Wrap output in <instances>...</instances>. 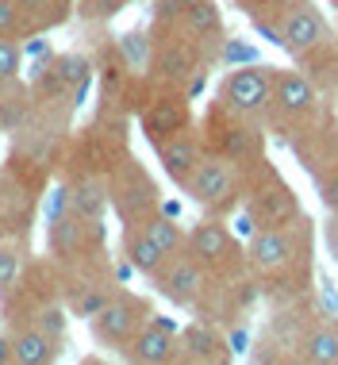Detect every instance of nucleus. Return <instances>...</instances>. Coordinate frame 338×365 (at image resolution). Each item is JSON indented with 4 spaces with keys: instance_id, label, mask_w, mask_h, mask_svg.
<instances>
[{
    "instance_id": "25",
    "label": "nucleus",
    "mask_w": 338,
    "mask_h": 365,
    "mask_svg": "<svg viewBox=\"0 0 338 365\" xmlns=\"http://www.w3.org/2000/svg\"><path fill=\"white\" fill-rule=\"evenodd\" d=\"M16 4H19V43L51 35L54 27L69 24V16L77 12V0H16Z\"/></svg>"
},
{
    "instance_id": "4",
    "label": "nucleus",
    "mask_w": 338,
    "mask_h": 365,
    "mask_svg": "<svg viewBox=\"0 0 338 365\" xmlns=\"http://www.w3.org/2000/svg\"><path fill=\"white\" fill-rule=\"evenodd\" d=\"M200 127V139L208 154L231 158L238 165H254L265 158V146H270V131L265 123L250 120V115H238L235 108H227L223 101H208L204 115L196 120Z\"/></svg>"
},
{
    "instance_id": "23",
    "label": "nucleus",
    "mask_w": 338,
    "mask_h": 365,
    "mask_svg": "<svg viewBox=\"0 0 338 365\" xmlns=\"http://www.w3.org/2000/svg\"><path fill=\"white\" fill-rule=\"evenodd\" d=\"M158 154V165H162V173L169 181L177 185V189H185V181L196 173V165L204 162V139H200V127H185L181 135H173V139H165L162 146H154Z\"/></svg>"
},
{
    "instance_id": "32",
    "label": "nucleus",
    "mask_w": 338,
    "mask_h": 365,
    "mask_svg": "<svg viewBox=\"0 0 338 365\" xmlns=\"http://www.w3.org/2000/svg\"><path fill=\"white\" fill-rule=\"evenodd\" d=\"M27 258H31V254H27V242L0 239V292L12 289V281L19 277V269H24Z\"/></svg>"
},
{
    "instance_id": "20",
    "label": "nucleus",
    "mask_w": 338,
    "mask_h": 365,
    "mask_svg": "<svg viewBox=\"0 0 338 365\" xmlns=\"http://www.w3.org/2000/svg\"><path fill=\"white\" fill-rule=\"evenodd\" d=\"M177 323L162 319V315H150L146 327L119 350V358L131 365H173L181 361V339H177Z\"/></svg>"
},
{
    "instance_id": "19",
    "label": "nucleus",
    "mask_w": 338,
    "mask_h": 365,
    "mask_svg": "<svg viewBox=\"0 0 338 365\" xmlns=\"http://www.w3.org/2000/svg\"><path fill=\"white\" fill-rule=\"evenodd\" d=\"M43 208V189L27 185L24 177L0 165V239H31V227Z\"/></svg>"
},
{
    "instance_id": "28",
    "label": "nucleus",
    "mask_w": 338,
    "mask_h": 365,
    "mask_svg": "<svg viewBox=\"0 0 338 365\" xmlns=\"http://www.w3.org/2000/svg\"><path fill=\"white\" fill-rule=\"evenodd\" d=\"M66 181V196H69V212L77 215H88V220H104L112 212L108 204V177H62Z\"/></svg>"
},
{
    "instance_id": "2",
    "label": "nucleus",
    "mask_w": 338,
    "mask_h": 365,
    "mask_svg": "<svg viewBox=\"0 0 338 365\" xmlns=\"http://www.w3.org/2000/svg\"><path fill=\"white\" fill-rule=\"evenodd\" d=\"M123 154H131V115L93 112L85 127L69 131L54 177H108Z\"/></svg>"
},
{
    "instance_id": "5",
    "label": "nucleus",
    "mask_w": 338,
    "mask_h": 365,
    "mask_svg": "<svg viewBox=\"0 0 338 365\" xmlns=\"http://www.w3.org/2000/svg\"><path fill=\"white\" fill-rule=\"evenodd\" d=\"M242 220L246 231H257V227H281L296 215H304V204L296 189L281 177V170L270 162V154L262 162L246 165V189H242Z\"/></svg>"
},
{
    "instance_id": "22",
    "label": "nucleus",
    "mask_w": 338,
    "mask_h": 365,
    "mask_svg": "<svg viewBox=\"0 0 338 365\" xmlns=\"http://www.w3.org/2000/svg\"><path fill=\"white\" fill-rule=\"evenodd\" d=\"M296 361L304 365H338V319L307 304L300 334H296Z\"/></svg>"
},
{
    "instance_id": "37",
    "label": "nucleus",
    "mask_w": 338,
    "mask_h": 365,
    "mask_svg": "<svg viewBox=\"0 0 338 365\" xmlns=\"http://www.w3.org/2000/svg\"><path fill=\"white\" fill-rule=\"evenodd\" d=\"M331 4H338V0H331Z\"/></svg>"
},
{
    "instance_id": "21",
    "label": "nucleus",
    "mask_w": 338,
    "mask_h": 365,
    "mask_svg": "<svg viewBox=\"0 0 338 365\" xmlns=\"http://www.w3.org/2000/svg\"><path fill=\"white\" fill-rule=\"evenodd\" d=\"M177 339H181V361L188 365H227L235 358L231 339H227V331L215 319H200L196 315L193 323H185L177 331Z\"/></svg>"
},
{
    "instance_id": "3",
    "label": "nucleus",
    "mask_w": 338,
    "mask_h": 365,
    "mask_svg": "<svg viewBox=\"0 0 338 365\" xmlns=\"http://www.w3.org/2000/svg\"><path fill=\"white\" fill-rule=\"evenodd\" d=\"M215 66V54L200 46L181 24H150V77L154 88H185L196 96L208 81V70Z\"/></svg>"
},
{
    "instance_id": "6",
    "label": "nucleus",
    "mask_w": 338,
    "mask_h": 365,
    "mask_svg": "<svg viewBox=\"0 0 338 365\" xmlns=\"http://www.w3.org/2000/svg\"><path fill=\"white\" fill-rule=\"evenodd\" d=\"M323 101H331V96H323L300 66H292V70H273V93H270V108H265V131H270L273 139L288 143V135L312 120Z\"/></svg>"
},
{
    "instance_id": "18",
    "label": "nucleus",
    "mask_w": 338,
    "mask_h": 365,
    "mask_svg": "<svg viewBox=\"0 0 338 365\" xmlns=\"http://www.w3.org/2000/svg\"><path fill=\"white\" fill-rule=\"evenodd\" d=\"M273 70L277 66L265 62H242L231 66V73H223L215 101H223L227 108H235L238 115L265 123V108H270V93H273Z\"/></svg>"
},
{
    "instance_id": "13",
    "label": "nucleus",
    "mask_w": 338,
    "mask_h": 365,
    "mask_svg": "<svg viewBox=\"0 0 338 365\" xmlns=\"http://www.w3.org/2000/svg\"><path fill=\"white\" fill-rule=\"evenodd\" d=\"M108 250V231H104V220H88V215H77V212H58L46 220V258L66 265L73 262H85L93 254H104Z\"/></svg>"
},
{
    "instance_id": "33",
    "label": "nucleus",
    "mask_w": 338,
    "mask_h": 365,
    "mask_svg": "<svg viewBox=\"0 0 338 365\" xmlns=\"http://www.w3.org/2000/svg\"><path fill=\"white\" fill-rule=\"evenodd\" d=\"M127 4H131V0H77L73 16L85 19V24H93V27H104V24H112Z\"/></svg>"
},
{
    "instance_id": "11",
    "label": "nucleus",
    "mask_w": 338,
    "mask_h": 365,
    "mask_svg": "<svg viewBox=\"0 0 338 365\" xmlns=\"http://www.w3.org/2000/svg\"><path fill=\"white\" fill-rule=\"evenodd\" d=\"M108 204L119 223H143L146 215L162 208V189H158L154 173L135 154H123L116 170L108 173Z\"/></svg>"
},
{
    "instance_id": "29",
    "label": "nucleus",
    "mask_w": 338,
    "mask_h": 365,
    "mask_svg": "<svg viewBox=\"0 0 338 365\" xmlns=\"http://www.w3.org/2000/svg\"><path fill=\"white\" fill-rule=\"evenodd\" d=\"M31 115H35V96H31V88H27L24 77L12 85H0V131L16 135Z\"/></svg>"
},
{
    "instance_id": "16",
    "label": "nucleus",
    "mask_w": 338,
    "mask_h": 365,
    "mask_svg": "<svg viewBox=\"0 0 338 365\" xmlns=\"http://www.w3.org/2000/svg\"><path fill=\"white\" fill-rule=\"evenodd\" d=\"M135 123H138V135L154 150V146H162L165 139H173V135H181L185 127L196 123L193 96L185 88H150L146 104L135 112Z\"/></svg>"
},
{
    "instance_id": "1",
    "label": "nucleus",
    "mask_w": 338,
    "mask_h": 365,
    "mask_svg": "<svg viewBox=\"0 0 338 365\" xmlns=\"http://www.w3.org/2000/svg\"><path fill=\"white\" fill-rule=\"evenodd\" d=\"M312 250L315 227L307 212L281 227H257L246 239V273L257 281V289L273 292L277 300H300L312 281Z\"/></svg>"
},
{
    "instance_id": "9",
    "label": "nucleus",
    "mask_w": 338,
    "mask_h": 365,
    "mask_svg": "<svg viewBox=\"0 0 338 365\" xmlns=\"http://www.w3.org/2000/svg\"><path fill=\"white\" fill-rule=\"evenodd\" d=\"M188 254L212 273V281H242L246 277V242H238L223 215H204L188 227Z\"/></svg>"
},
{
    "instance_id": "30",
    "label": "nucleus",
    "mask_w": 338,
    "mask_h": 365,
    "mask_svg": "<svg viewBox=\"0 0 338 365\" xmlns=\"http://www.w3.org/2000/svg\"><path fill=\"white\" fill-rule=\"evenodd\" d=\"M143 227H146V235H150V239L169 254V258L181 254V250H188V231L177 223V215H169V212L158 208L154 215H146V220H143Z\"/></svg>"
},
{
    "instance_id": "14",
    "label": "nucleus",
    "mask_w": 338,
    "mask_h": 365,
    "mask_svg": "<svg viewBox=\"0 0 338 365\" xmlns=\"http://www.w3.org/2000/svg\"><path fill=\"white\" fill-rule=\"evenodd\" d=\"M288 150L296 154V162L304 165V173L312 181H319L327 170H334L338 165V112L331 101H323L312 120L288 135Z\"/></svg>"
},
{
    "instance_id": "8",
    "label": "nucleus",
    "mask_w": 338,
    "mask_h": 365,
    "mask_svg": "<svg viewBox=\"0 0 338 365\" xmlns=\"http://www.w3.org/2000/svg\"><path fill=\"white\" fill-rule=\"evenodd\" d=\"M119 273H116V262L112 254H93L85 262H73L62 269V304L69 312V319H93L96 312L104 308L108 300L116 296L119 289Z\"/></svg>"
},
{
    "instance_id": "24",
    "label": "nucleus",
    "mask_w": 338,
    "mask_h": 365,
    "mask_svg": "<svg viewBox=\"0 0 338 365\" xmlns=\"http://www.w3.org/2000/svg\"><path fill=\"white\" fill-rule=\"evenodd\" d=\"M8 339H12V358L16 365H51L62 358L66 342L54 339V334L39 331L35 323H12V327H4Z\"/></svg>"
},
{
    "instance_id": "31",
    "label": "nucleus",
    "mask_w": 338,
    "mask_h": 365,
    "mask_svg": "<svg viewBox=\"0 0 338 365\" xmlns=\"http://www.w3.org/2000/svg\"><path fill=\"white\" fill-rule=\"evenodd\" d=\"M235 4L250 16V24L270 38V43H277V24H281L285 8L292 4V0H235Z\"/></svg>"
},
{
    "instance_id": "12",
    "label": "nucleus",
    "mask_w": 338,
    "mask_h": 365,
    "mask_svg": "<svg viewBox=\"0 0 338 365\" xmlns=\"http://www.w3.org/2000/svg\"><path fill=\"white\" fill-rule=\"evenodd\" d=\"M150 315H154V304L146 300L143 292H131V289H123V284H119L112 300H108L104 308L88 319V334H93L96 346L119 354L138 331L146 327V319H150Z\"/></svg>"
},
{
    "instance_id": "15",
    "label": "nucleus",
    "mask_w": 338,
    "mask_h": 365,
    "mask_svg": "<svg viewBox=\"0 0 338 365\" xmlns=\"http://www.w3.org/2000/svg\"><path fill=\"white\" fill-rule=\"evenodd\" d=\"M150 284L158 289V296H165V300L173 304V308L193 312V315L204 308L208 296H212V289H215L212 273H208L188 250L173 254V258H165V265L150 277Z\"/></svg>"
},
{
    "instance_id": "27",
    "label": "nucleus",
    "mask_w": 338,
    "mask_h": 365,
    "mask_svg": "<svg viewBox=\"0 0 338 365\" xmlns=\"http://www.w3.org/2000/svg\"><path fill=\"white\" fill-rule=\"evenodd\" d=\"M177 24H181V31H188L200 46L215 54V62H220V51L227 43V31H223V12L215 0H200V4L185 8L181 16H177Z\"/></svg>"
},
{
    "instance_id": "36",
    "label": "nucleus",
    "mask_w": 338,
    "mask_h": 365,
    "mask_svg": "<svg viewBox=\"0 0 338 365\" xmlns=\"http://www.w3.org/2000/svg\"><path fill=\"white\" fill-rule=\"evenodd\" d=\"M0 365H16V358H12V339H8L4 327H0Z\"/></svg>"
},
{
    "instance_id": "17",
    "label": "nucleus",
    "mask_w": 338,
    "mask_h": 365,
    "mask_svg": "<svg viewBox=\"0 0 338 365\" xmlns=\"http://www.w3.org/2000/svg\"><path fill=\"white\" fill-rule=\"evenodd\" d=\"M338 31L331 27V19L323 16V8H315V0H292L285 8L281 24H277V43L281 51L296 62H304L312 51H319L323 43H331Z\"/></svg>"
},
{
    "instance_id": "38",
    "label": "nucleus",
    "mask_w": 338,
    "mask_h": 365,
    "mask_svg": "<svg viewBox=\"0 0 338 365\" xmlns=\"http://www.w3.org/2000/svg\"><path fill=\"white\" fill-rule=\"evenodd\" d=\"M334 8H338V4H334Z\"/></svg>"
},
{
    "instance_id": "34",
    "label": "nucleus",
    "mask_w": 338,
    "mask_h": 365,
    "mask_svg": "<svg viewBox=\"0 0 338 365\" xmlns=\"http://www.w3.org/2000/svg\"><path fill=\"white\" fill-rule=\"evenodd\" d=\"M24 43L19 38H0V85H12L24 77Z\"/></svg>"
},
{
    "instance_id": "35",
    "label": "nucleus",
    "mask_w": 338,
    "mask_h": 365,
    "mask_svg": "<svg viewBox=\"0 0 338 365\" xmlns=\"http://www.w3.org/2000/svg\"><path fill=\"white\" fill-rule=\"evenodd\" d=\"M0 38H19V4L0 0Z\"/></svg>"
},
{
    "instance_id": "7",
    "label": "nucleus",
    "mask_w": 338,
    "mask_h": 365,
    "mask_svg": "<svg viewBox=\"0 0 338 365\" xmlns=\"http://www.w3.org/2000/svg\"><path fill=\"white\" fill-rule=\"evenodd\" d=\"M242 189H246V165L231 162L220 154H204V162L196 165V173L185 181V196L196 204L204 215H231L242 208Z\"/></svg>"
},
{
    "instance_id": "26",
    "label": "nucleus",
    "mask_w": 338,
    "mask_h": 365,
    "mask_svg": "<svg viewBox=\"0 0 338 365\" xmlns=\"http://www.w3.org/2000/svg\"><path fill=\"white\" fill-rule=\"evenodd\" d=\"M119 254H123V262L146 281H150L154 273L165 265V258H169L162 246L146 235L143 223H123V231H119Z\"/></svg>"
},
{
    "instance_id": "10",
    "label": "nucleus",
    "mask_w": 338,
    "mask_h": 365,
    "mask_svg": "<svg viewBox=\"0 0 338 365\" xmlns=\"http://www.w3.org/2000/svg\"><path fill=\"white\" fill-rule=\"evenodd\" d=\"M54 300H62V265L51 258H27L12 289L0 292V319H4V327L27 323L39 308Z\"/></svg>"
}]
</instances>
